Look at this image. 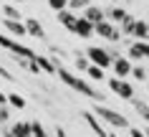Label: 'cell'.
Here are the masks:
<instances>
[{"mask_svg": "<svg viewBox=\"0 0 149 137\" xmlns=\"http://www.w3.org/2000/svg\"><path fill=\"white\" fill-rule=\"evenodd\" d=\"M109 3H114V5H116V3H119V0H109Z\"/></svg>", "mask_w": 149, "mask_h": 137, "instance_id": "37", "label": "cell"}, {"mask_svg": "<svg viewBox=\"0 0 149 137\" xmlns=\"http://www.w3.org/2000/svg\"><path fill=\"white\" fill-rule=\"evenodd\" d=\"M48 8L56 10V13H61V10L68 8V0H48Z\"/></svg>", "mask_w": 149, "mask_h": 137, "instance_id": "28", "label": "cell"}, {"mask_svg": "<svg viewBox=\"0 0 149 137\" xmlns=\"http://www.w3.org/2000/svg\"><path fill=\"white\" fill-rule=\"evenodd\" d=\"M0 132H3V137H15L13 132H10V124H8V127H0Z\"/></svg>", "mask_w": 149, "mask_h": 137, "instance_id": "32", "label": "cell"}, {"mask_svg": "<svg viewBox=\"0 0 149 137\" xmlns=\"http://www.w3.org/2000/svg\"><path fill=\"white\" fill-rule=\"evenodd\" d=\"M109 89L116 94V97L126 99V102H132V99H134V86L126 79H116V76H111V79H109Z\"/></svg>", "mask_w": 149, "mask_h": 137, "instance_id": "5", "label": "cell"}, {"mask_svg": "<svg viewBox=\"0 0 149 137\" xmlns=\"http://www.w3.org/2000/svg\"><path fill=\"white\" fill-rule=\"evenodd\" d=\"M132 76L136 81H147L149 79V74H147V66H141V64H134L132 66Z\"/></svg>", "mask_w": 149, "mask_h": 137, "instance_id": "24", "label": "cell"}, {"mask_svg": "<svg viewBox=\"0 0 149 137\" xmlns=\"http://www.w3.org/2000/svg\"><path fill=\"white\" fill-rule=\"evenodd\" d=\"M86 58H88V64L101 66V69H111V64H114V58L109 56V48H101V46H88Z\"/></svg>", "mask_w": 149, "mask_h": 137, "instance_id": "4", "label": "cell"}, {"mask_svg": "<svg viewBox=\"0 0 149 137\" xmlns=\"http://www.w3.org/2000/svg\"><path fill=\"white\" fill-rule=\"evenodd\" d=\"M36 64H38V69H40L43 74H51V76H53L56 71H58V66H56L53 61H51V58L40 56V53H36Z\"/></svg>", "mask_w": 149, "mask_h": 137, "instance_id": "17", "label": "cell"}, {"mask_svg": "<svg viewBox=\"0 0 149 137\" xmlns=\"http://www.w3.org/2000/svg\"><path fill=\"white\" fill-rule=\"evenodd\" d=\"M31 135H33V137H51L40 122H31Z\"/></svg>", "mask_w": 149, "mask_h": 137, "instance_id": "25", "label": "cell"}, {"mask_svg": "<svg viewBox=\"0 0 149 137\" xmlns=\"http://www.w3.org/2000/svg\"><path fill=\"white\" fill-rule=\"evenodd\" d=\"M53 137H66V129H63V127H56V132H53Z\"/></svg>", "mask_w": 149, "mask_h": 137, "instance_id": "33", "label": "cell"}, {"mask_svg": "<svg viewBox=\"0 0 149 137\" xmlns=\"http://www.w3.org/2000/svg\"><path fill=\"white\" fill-rule=\"evenodd\" d=\"M13 3H23V0H13Z\"/></svg>", "mask_w": 149, "mask_h": 137, "instance_id": "38", "label": "cell"}, {"mask_svg": "<svg viewBox=\"0 0 149 137\" xmlns=\"http://www.w3.org/2000/svg\"><path fill=\"white\" fill-rule=\"evenodd\" d=\"M132 61L126 56H119V58H114V64H111V69H114V76L116 79H126V76H132Z\"/></svg>", "mask_w": 149, "mask_h": 137, "instance_id": "10", "label": "cell"}, {"mask_svg": "<svg viewBox=\"0 0 149 137\" xmlns=\"http://www.w3.org/2000/svg\"><path fill=\"white\" fill-rule=\"evenodd\" d=\"M10 132L15 137H33L31 135V122H13L10 124Z\"/></svg>", "mask_w": 149, "mask_h": 137, "instance_id": "19", "label": "cell"}, {"mask_svg": "<svg viewBox=\"0 0 149 137\" xmlns=\"http://www.w3.org/2000/svg\"><path fill=\"white\" fill-rule=\"evenodd\" d=\"M0 107H8V94H3V91H0Z\"/></svg>", "mask_w": 149, "mask_h": 137, "instance_id": "34", "label": "cell"}, {"mask_svg": "<svg viewBox=\"0 0 149 137\" xmlns=\"http://www.w3.org/2000/svg\"><path fill=\"white\" fill-rule=\"evenodd\" d=\"M144 135H147V137H149V124H147V127H144Z\"/></svg>", "mask_w": 149, "mask_h": 137, "instance_id": "35", "label": "cell"}, {"mask_svg": "<svg viewBox=\"0 0 149 137\" xmlns=\"http://www.w3.org/2000/svg\"><path fill=\"white\" fill-rule=\"evenodd\" d=\"M106 20H109V23H114V25H121L126 20V18H129V13H126L124 8H119V5H109V8H106Z\"/></svg>", "mask_w": 149, "mask_h": 137, "instance_id": "14", "label": "cell"}, {"mask_svg": "<svg viewBox=\"0 0 149 137\" xmlns=\"http://www.w3.org/2000/svg\"><path fill=\"white\" fill-rule=\"evenodd\" d=\"M0 48H5L10 56H15V58H36V51L23 46L20 41L10 38L8 33H0Z\"/></svg>", "mask_w": 149, "mask_h": 137, "instance_id": "3", "label": "cell"}, {"mask_svg": "<svg viewBox=\"0 0 149 137\" xmlns=\"http://www.w3.org/2000/svg\"><path fill=\"white\" fill-rule=\"evenodd\" d=\"M76 13H71L68 8L66 10H61V13H56V20H58V23L63 25V28H66V31H71V28H73V23H76Z\"/></svg>", "mask_w": 149, "mask_h": 137, "instance_id": "16", "label": "cell"}, {"mask_svg": "<svg viewBox=\"0 0 149 137\" xmlns=\"http://www.w3.org/2000/svg\"><path fill=\"white\" fill-rule=\"evenodd\" d=\"M84 122L88 124V129H91L96 137H109V129L104 127V122L99 119L94 112H84Z\"/></svg>", "mask_w": 149, "mask_h": 137, "instance_id": "8", "label": "cell"}, {"mask_svg": "<svg viewBox=\"0 0 149 137\" xmlns=\"http://www.w3.org/2000/svg\"><path fill=\"white\" fill-rule=\"evenodd\" d=\"M134 23H136V18L129 15L124 23L119 25V31H121V36H124V38H132V36H134Z\"/></svg>", "mask_w": 149, "mask_h": 137, "instance_id": "22", "label": "cell"}, {"mask_svg": "<svg viewBox=\"0 0 149 137\" xmlns=\"http://www.w3.org/2000/svg\"><path fill=\"white\" fill-rule=\"evenodd\" d=\"M84 18H86L91 25L101 23V20H106V10L101 8V5H88L86 10H84Z\"/></svg>", "mask_w": 149, "mask_h": 137, "instance_id": "13", "label": "cell"}, {"mask_svg": "<svg viewBox=\"0 0 149 137\" xmlns=\"http://www.w3.org/2000/svg\"><path fill=\"white\" fill-rule=\"evenodd\" d=\"M94 114H96L101 122H106L109 127H116V129H129V127H132L124 114L116 112V109H111V107H106V104H96V107H94Z\"/></svg>", "mask_w": 149, "mask_h": 137, "instance_id": "2", "label": "cell"}, {"mask_svg": "<svg viewBox=\"0 0 149 137\" xmlns=\"http://www.w3.org/2000/svg\"><path fill=\"white\" fill-rule=\"evenodd\" d=\"M129 137H147V135H144V129H139V127H129Z\"/></svg>", "mask_w": 149, "mask_h": 137, "instance_id": "31", "label": "cell"}, {"mask_svg": "<svg viewBox=\"0 0 149 137\" xmlns=\"http://www.w3.org/2000/svg\"><path fill=\"white\" fill-rule=\"evenodd\" d=\"M149 58V41H132L129 43V61Z\"/></svg>", "mask_w": 149, "mask_h": 137, "instance_id": "7", "label": "cell"}, {"mask_svg": "<svg viewBox=\"0 0 149 137\" xmlns=\"http://www.w3.org/2000/svg\"><path fill=\"white\" fill-rule=\"evenodd\" d=\"M71 33L79 36V38H91V36H94V25L88 23L84 15H79V18H76V23H73V28H71Z\"/></svg>", "mask_w": 149, "mask_h": 137, "instance_id": "11", "label": "cell"}, {"mask_svg": "<svg viewBox=\"0 0 149 137\" xmlns=\"http://www.w3.org/2000/svg\"><path fill=\"white\" fill-rule=\"evenodd\" d=\"M0 76H3L5 81H15V76H13V71H8V69H5L3 64H0Z\"/></svg>", "mask_w": 149, "mask_h": 137, "instance_id": "30", "label": "cell"}, {"mask_svg": "<svg viewBox=\"0 0 149 137\" xmlns=\"http://www.w3.org/2000/svg\"><path fill=\"white\" fill-rule=\"evenodd\" d=\"M73 64H76V69H79V71H84V74H86V69L91 66V64H88V58L81 56V53H76V56H73Z\"/></svg>", "mask_w": 149, "mask_h": 137, "instance_id": "27", "label": "cell"}, {"mask_svg": "<svg viewBox=\"0 0 149 137\" xmlns=\"http://www.w3.org/2000/svg\"><path fill=\"white\" fill-rule=\"evenodd\" d=\"M86 74H88V79H91V81H104V79H106L104 69H101V66H94V64L86 69Z\"/></svg>", "mask_w": 149, "mask_h": 137, "instance_id": "23", "label": "cell"}, {"mask_svg": "<svg viewBox=\"0 0 149 137\" xmlns=\"http://www.w3.org/2000/svg\"><path fill=\"white\" fill-rule=\"evenodd\" d=\"M13 58H15V56H13ZM15 64L20 66V69H25L28 74H40L38 64H36V58H15Z\"/></svg>", "mask_w": 149, "mask_h": 137, "instance_id": "21", "label": "cell"}, {"mask_svg": "<svg viewBox=\"0 0 149 137\" xmlns=\"http://www.w3.org/2000/svg\"><path fill=\"white\" fill-rule=\"evenodd\" d=\"M8 107H10V109H25V107H28V102H25L23 94L10 91V94H8Z\"/></svg>", "mask_w": 149, "mask_h": 137, "instance_id": "20", "label": "cell"}, {"mask_svg": "<svg viewBox=\"0 0 149 137\" xmlns=\"http://www.w3.org/2000/svg\"><path fill=\"white\" fill-rule=\"evenodd\" d=\"M56 76L66 84V86H71L73 91H79V94H84V97L94 99V102H99V104H104V94L101 91H96L88 81H84L81 76H76L73 71H68V69H63V66H58V71H56Z\"/></svg>", "mask_w": 149, "mask_h": 137, "instance_id": "1", "label": "cell"}, {"mask_svg": "<svg viewBox=\"0 0 149 137\" xmlns=\"http://www.w3.org/2000/svg\"><path fill=\"white\" fill-rule=\"evenodd\" d=\"M0 23H3V28L8 31V36L10 38H23V36H28L25 33V23L23 20H5V18H0Z\"/></svg>", "mask_w": 149, "mask_h": 137, "instance_id": "9", "label": "cell"}, {"mask_svg": "<svg viewBox=\"0 0 149 137\" xmlns=\"http://www.w3.org/2000/svg\"><path fill=\"white\" fill-rule=\"evenodd\" d=\"M109 137H119V135H116V132H109Z\"/></svg>", "mask_w": 149, "mask_h": 137, "instance_id": "36", "label": "cell"}, {"mask_svg": "<svg viewBox=\"0 0 149 137\" xmlns=\"http://www.w3.org/2000/svg\"><path fill=\"white\" fill-rule=\"evenodd\" d=\"M134 41H149V23L147 20H136L134 23Z\"/></svg>", "mask_w": 149, "mask_h": 137, "instance_id": "18", "label": "cell"}, {"mask_svg": "<svg viewBox=\"0 0 149 137\" xmlns=\"http://www.w3.org/2000/svg\"><path fill=\"white\" fill-rule=\"evenodd\" d=\"M10 122V107H0V127H8Z\"/></svg>", "mask_w": 149, "mask_h": 137, "instance_id": "29", "label": "cell"}, {"mask_svg": "<svg viewBox=\"0 0 149 137\" xmlns=\"http://www.w3.org/2000/svg\"><path fill=\"white\" fill-rule=\"evenodd\" d=\"M94 33H96V36H101V38H106V41H114V43L124 38V36H121V31H119V25L109 23V20L96 23V25H94Z\"/></svg>", "mask_w": 149, "mask_h": 137, "instance_id": "6", "label": "cell"}, {"mask_svg": "<svg viewBox=\"0 0 149 137\" xmlns=\"http://www.w3.org/2000/svg\"><path fill=\"white\" fill-rule=\"evenodd\" d=\"M88 5H91V0H68V10L73 13V10H86Z\"/></svg>", "mask_w": 149, "mask_h": 137, "instance_id": "26", "label": "cell"}, {"mask_svg": "<svg viewBox=\"0 0 149 137\" xmlns=\"http://www.w3.org/2000/svg\"><path fill=\"white\" fill-rule=\"evenodd\" d=\"M147 74H149V66H147Z\"/></svg>", "mask_w": 149, "mask_h": 137, "instance_id": "39", "label": "cell"}, {"mask_svg": "<svg viewBox=\"0 0 149 137\" xmlns=\"http://www.w3.org/2000/svg\"><path fill=\"white\" fill-rule=\"evenodd\" d=\"M147 91H149V86H147Z\"/></svg>", "mask_w": 149, "mask_h": 137, "instance_id": "40", "label": "cell"}, {"mask_svg": "<svg viewBox=\"0 0 149 137\" xmlns=\"http://www.w3.org/2000/svg\"><path fill=\"white\" fill-rule=\"evenodd\" d=\"M0 18H5V20H23V18H20V8H15L13 3L0 5Z\"/></svg>", "mask_w": 149, "mask_h": 137, "instance_id": "15", "label": "cell"}, {"mask_svg": "<svg viewBox=\"0 0 149 137\" xmlns=\"http://www.w3.org/2000/svg\"><path fill=\"white\" fill-rule=\"evenodd\" d=\"M23 23H25V33L28 36H33V38H38V41L46 38V31H43V25H40L38 18H25Z\"/></svg>", "mask_w": 149, "mask_h": 137, "instance_id": "12", "label": "cell"}]
</instances>
